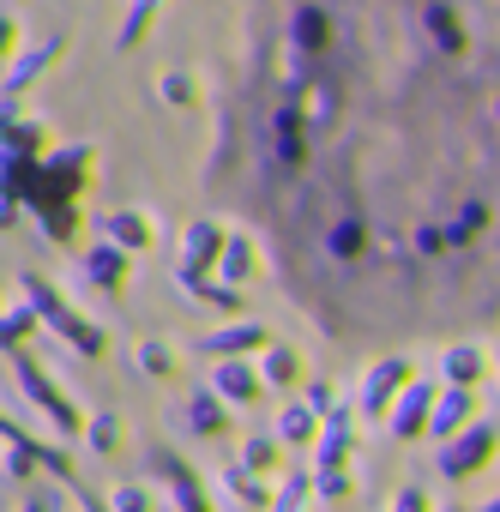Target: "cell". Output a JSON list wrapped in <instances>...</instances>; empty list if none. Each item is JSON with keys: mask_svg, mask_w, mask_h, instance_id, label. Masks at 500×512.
I'll use <instances>...</instances> for the list:
<instances>
[{"mask_svg": "<svg viewBox=\"0 0 500 512\" xmlns=\"http://www.w3.org/2000/svg\"><path fill=\"white\" fill-rule=\"evenodd\" d=\"M332 253H362V223H332Z\"/></svg>", "mask_w": 500, "mask_h": 512, "instance_id": "cell-4", "label": "cell"}, {"mask_svg": "<svg viewBox=\"0 0 500 512\" xmlns=\"http://www.w3.org/2000/svg\"><path fill=\"white\" fill-rule=\"evenodd\" d=\"M109 235H115L121 247H145V241H151V223H145L139 211H115V217H109Z\"/></svg>", "mask_w": 500, "mask_h": 512, "instance_id": "cell-1", "label": "cell"}, {"mask_svg": "<svg viewBox=\"0 0 500 512\" xmlns=\"http://www.w3.org/2000/svg\"><path fill=\"white\" fill-rule=\"evenodd\" d=\"M85 266H91V278H103V284H115V278L127 272V260H121V253H115V247H97V253H91V260H85Z\"/></svg>", "mask_w": 500, "mask_h": 512, "instance_id": "cell-3", "label": "cell"}, {"mask_svg": "<svg viewBox=\"0 0 500 512\" xmlns=\"http://www.w3.org/2000/svg\"><path fill=\"white\" fill-rule=\"evenodd\" d=\"M254 266H260V260H254V247H241V241H235V247H229V278L254 272Z\"/></svg>", "mask_w": 500, "mask_h": 512, "instance_id": "cell-6", "label": "cell"}, {"mask_svg": "<svg viewBox=\"0 0 500 512\" xmlns=\"http://www.w3.org/2000/svg\"><path fill=\"white\" fill-rule=\"evenodd\" d=\"M13 49V19H0V55Z\"/></svg>", "mask_w": 500, "mask_h": 512, "instance_id": "cell-9", "label": "cell"}, {"mask_svg": "<svg viewBox=\"0 0 500 512\" xmlns=\"http://www.w3.org/2000/svg\"><path fill=\"white\" fill-rule=\"evenodd\" d=\"M217 247H223V229L217 223H193L187 229V260H211Z\"/></svg>", "mask_w": 500, "mask_h": 512, "instance_id": "cell-2", "label": "cell"}, {"mask_svg": "<svg viewBox=\"0 0 500 512\" xmlns=\"http://www.w3.org/2000/svg\"><path fill=\"white\" fill-rule=\"evenodd\" d=\"M139 362H145V368H169V350H163V344H139Z\"/></svg>", "mask_w": 500, "mask_h": 512, "instance_id": "cell-8", "label": "cell"}, {"mask_svg": "<svg viewBox=\"0 0 500 512\" xmlns=\"http://www.w3.org/2000/svg\"><path fill=\"white\" fill-rule=\"evenodd\" d=\"M223 386L229 392H254V374H247V368H223Z\"/></svg>", "mask_w": 500, "mask_h": 512, "instance_id": "cell-7", "label": "cell"}, {"mask_svg": "<svg viewBox=\"0 0 500 512\" xmlns=\"http://www.w3.org/2000/svg\"><path fill=\"white\" fill-rule=\"evenodd\" d=\"M278 151H284V157H302V133H296L290 115H278Z\"/></svg>", "mask_w": 500, "mask_h": 512, "instance_id": "cell-5", "label": "cell"}]
</instances>
